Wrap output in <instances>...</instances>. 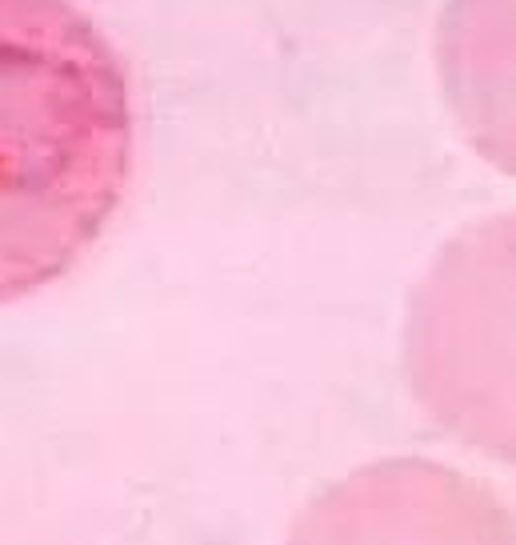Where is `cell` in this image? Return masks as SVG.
<instances>
[{"label": "cell", "mask_w": 516, "mask_h": 545, "mask_svg": "<svg viewBox=\"0 0 516 545\" xmlns=\"http://www.w3.org/2000/svg\"><path fill=\"white\" fill-rule=\"evenodd\" d=\"M124 56L77 0H0V305L69 277L132 177Z\"/></svg>", "instance_id": "cell-1"}, {"label": "cell", "mask_w": 516, "mask_h": 545, "mask_svg": "<svg viewBox=\"0 0 516 545\" xmlns=\"http://www.w3.org/2000/svg\"><path fill=\"white\" fill-rule=\"evenodd\" d=\"M409 377L464 441L516 457V213L456 233L412 293Z\"/></svg>", "instance_id": "cell-2"}, {"label": "cell", "mask_w": 516, "mask_h": 545, "mask_svg": "<svg viewBox=\"0 0 516 545\" xmlns=\"http://www.w3.org/2000/svg\"><path fill=\"white\" fill-rule=\"evenodd\" d=\"M288 545H512L493 501L424 461L372 465L329 490Z\"/></svg>", "instance_id": "cell-3"}, {"label": "cell", "mask_w": 516, "mask_h": 545, "mask_svg": "<svg viewBox=\"0 0 516 545\" xmlns=\"http://www.w3.org/2000/svg\"><path fill=\"white\" fill-rule=\"evenodd\" d=\"M432 61L464 140L516 177V0H445Z\"/></svg>", "instance_id": "cell-4"}]
</instances>
